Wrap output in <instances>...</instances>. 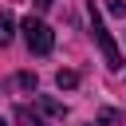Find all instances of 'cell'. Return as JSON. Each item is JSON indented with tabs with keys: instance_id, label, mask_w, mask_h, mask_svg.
Here are the masks:
<instances>
[{
	"instance_id": "cell-6",
	"label": "cell",
	"mask_w": 126,
	"mask_h": 126,
	"mask_svg": "<svg viewBox=\"0 0 126 126\" xmlns=\"http://www.w3.org/2000/svg\"><path fill=\"white\" fill-rule=\"evenodd\" d=\"M12 87H32V91H35V75H28V71H24V75H16V79H12Z\"/></svg>"
},
{
	"instance_id": "cell-8",
	"label": "cell",
	"mask_w": 126,
	"mask_h": 126,
	"mask_svg": "<svg viewBox=\"0 0 126 126\" xmlns=\"http://www.w3.org/2000/svg\"><path fill=\"white\" fill-rule=\"evenodd\" d=\"M43 110H47V114H63V106H59V102H51V98H43Z\"/></svg>"
},
{
	"instance_id": "cell-2",
	"label": "cell",
	"mask_w": 126,
	"mask_h": 126,
	"mask_svg": "<svg viewBox=\"0 0 126 126\" xmlns=\"http://www.w3.org/2000/svg\"><path fill=\"white\" fill-rule=\"evenodd\" d=\"M91 35H94V43L102 47V55H106V67L110 71H122V51H118V43L110 39V32L102 28V16L91 8Z\"/></svg>"
},
{
	"instance_id": "cell-9",
	"label": "cell",
	"mask_w": 126,
	"mask_h": 126,
	"mask_svg": "<svg viewBox=\"0 0 126 126\" xmlns=\"http://www.w3.org/2000/svg\"><path fill=\"white\" fill-rule=\"evenodd\" d=\"M35 8H39V12H43V8H51V0H35Z\"/></svg>"
},
{
	"instance_id": "cell-5",
	"label": "cell",
	"mask_w": 126,
	"mask_h": 126,
	"mask_svg": "<svg viewBox=\"0 0 126 126\" xmlns=\"http://www.w3.org/2000/svg\"><path fill=\"white\" fill-rule=\"evenodd\" d=\"M16 122H20V126H43V122H39L28 106H20V110H16Z\"/></svg>"
},
{
	"instance_id": "cell-1",
	"label": "cell",
	"mask_w": 126,
	"mask_h": 126,
	"mask_svg": "<svg viewBox=\"0 0 126 126\" xmlns=\"http://www.w3.org/2000/svg\"><path fill=\"white\" fill-rule=\"evenodd\" d=\"M20 32H24V43H28L32 55H51V47H55V32H51L43 20L28 16V20L20 24Z\"/></svg>"
},
{
	"instance_id": "cell-7",
	"label": "cell",
	"mask_w": 126,
	"mask_h": 126,
	"mask_svg": "<svg viewBox=\"0 0 126 126\" xmlns=\"http://www.w3.org/2000/svg\"><path fill=\"white\" fill-rule=\"evenodd\" d=\"M110 16H126V4L122 0H110Z\"/></svg>"
},
{
	"instance_id": "cell-10",
	"label": "cell",
	"mask_w": 126,
	"mask_h": 126,
	"mask_svg": "<svg viewBox=\"0 0 126 126\" xmlns=\"http://www.w3.org/2000/svg\"><path fill=\"white\" fill-rule=\"evenodd\" d=\"M0 126H8V118H4V114H0Z\"/></svg>"
},
{
	"instance_id": "cell-3",
	"label": "cell",
	"mask_w": 126,
	"mask_h": 126,
	"mask_svg": "<svg viewBox=\"0 0 126 126\" xmlns=\"http://www.w3.org/2000/svg\"><path fill=\"white\" fill-rule=\"evenodd\" d=\"M4 43H12V16L8 12H0V47Z\"/></svg>"
},
{
	"instance_id": "cell-4",
	"label": "cell",
	"mask_w": 126,
	"mask_h": 126,
	"mask_svg": "<svg viewBox=\"0 0 126 126\" xmlns=\"http://www.w3.org/2000/svg\"><path fill=\"white\" fill-rule=\"evenodd\" d=\"M55 83H59V91H71V87L79 83V75H75V71H59V75H55Z\"/></svg>"
}]
</instances>
